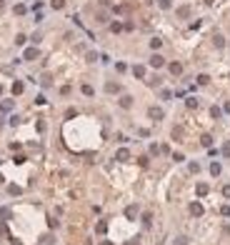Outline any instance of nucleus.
Listing matches in <instances>:
<instances>
[{"label":"nucleus","instance_id":"nucleus-12","mask_svg":"<svg viewBox=\"0 0 230 245\" xmlns=\"http://www.w3.org/2000/svg\"><path fill=\"white\" fill-rule=\"evenodd\" d=\"M223 153H225V155H230V143H225V148H223Z\"/></svg>","mask_w":230,"mask_h":245},{"label":"nucleus","instance_id":"nucleus-14","mask_svg":"<svg viewBox=\"0 0 230 245\" xmlns=\"http://www.w3.org/2000/svg\"><path fill=\"white\" fill-rule=\"evenodd\" d=\"M3 5H5V3H3V0H0V8H3Z\"/></svg>","mask_w":230,"mask_h":245},{"label":"nucleus","instance_id":"nucleus-9","mask_svg":"<svg viewBox=\"0 0 230 245\" xmlns=\"http://www.w3.org/2000/svg\"><path fill=\"white\" fill-rule=\"evenodd\" d=\"M128 158V150H118V160H125Z\"/></svg>","mask_w":230,"mask_h":245},{"label":"nucleus","instance_id":"nucleus-15","mask_svg":"<svg viewBox=\"0 0 230 245\" xmlns=\"http://www.w3.org/2000/svg\"><path fill=\"white\" fill-rule=\"evenodd\" d=\"M103 245H110V243H103Z\"/></svg>","mask_w":230,"mask_h":245},{"label":"nucleus","instance_id":"nucleus-5","mask_svg":"<svg viewBox=\"0 0 230 245\" xmlns=\"http://www.w3.org/2000/svg\"><path fill=\"white\" fill-rule=\"evenodd\" d=\"M210 173L218 175V173H220V165H218V163H213V165H210Z\"/></svg>","mask_w":230,"mask_h":245},{"label":"nucleus","instance_id":"nucleus-4","mask_svg":"<svg viewBox=\"0 0 230 245\" xmlns=\"http://www.w3.org/2000/svg\"><path fill=\"white\" fill-rule=\"evenodd\" d=\"M63 5H65V0H53V8H55V10H60Z\"/></svg>","mask_w":230,"mask_h":245},{"label":"nucleus","instance_id":"nucleus-3","mask_svg":"<svg viewBox=\"0 0 230 245\" xmlns=\"http://www.w3.org/2000/svg\"><path fill=\"white\" fill-rule=\"evenodd\" d=\"M150 118L160 120V118H163V110H158V108H150Z\"/></svg>","mask_w":230,"mask_h":245},{"label":"nucleus","instance_id":"nucleus-1","mask_svg":"<svg viewBox=\"0 0 230 245\" xmlns=\"http://www.w3.org/2000/svg\"><path fill=\"white\" fill-rule=\"evenodd\" d=\"M190 215H195V218L203 215V205L200 203H190Z\"/></svg>","mask_w":230,"mask_h":245},{"label":"nucleus","instance_id":"nucleus-6","mask_svg":"<svg viewBox=\"0 0 230 245\" xmlns=\"http://www.w3.org/2000/svg\"><path fill=\"white\" fill-rule=\"evenodd\" d=\"M25 58H28V60H33V58H38V50H28V53H25Z\"/></svg>","mask_w":230,"mask_h":245},{"label":"nucleus","instance_id":"nucleus-11","mask_svg":"<svg viewBox=\"0 0 230 245\" xmlns=\"http://www.w3.org/2000/svg\"><path fill=\"white\" fill-rule=\"evenodd\" d=\"M223 195H225V198H230V185H225V188H223Z\"/></svg>","mask_w":230,"mask_h":245},{"label":"nucleus","instance_id":"nucleus-8","mask_svg":"<svg viewBox=\"0 0 230 245\" xmlns=\"http://www.w3.org/2000/svg\"><path fill=\"white\" fill-rule=\"evenodd\" d=\"M203 145H205V148H210V145H213V138L205 135V138H203Z\"/></svg>","mask_w":230,"mask_h":245},{"label":"nucleus","instance_id":"nucleus-13","mask_svg":"<svg viewBox=\"0 0 230 245\" xmlns=\"http://www.w3.org/2000/svg\"><path fill=\"white\" fill-rule=\"evenodd\" d=\"M225 113H230V103H225Z\"/></svg>","mask_w":230,"mask_h":245},{"label":"nucleus","instance_id":"nucleus-10","mask_svg":"<svg viewBox=\"0 0 230 245\" xmlns=\"http://www.w3.org/2000/svg\"><path fill=\"white\" fill-rule=\"evenodd\" d=\"M198 193H200V195H205V193H208V185H203V183H200V185H198Z\"/></svg>","mask_w":230,"mask_h":245},{"label":"nucleus","instance_id":"nucleus-2","mask_svg":"<svg viewBox=\"0 0 230 245\" xmlns=\"http://www.w3.org/2000/svg\"><path fill=\"white\" fill-rule=\"evenodd\" d=\"M163 63H165V60L160 58V55H153V58H150V65H153V68H163Z\"/></svg>","mask_w":230,"mask_h":245},{"label":"nucleus","instance_id":"nucleus-7","mask_svg":"<svg viewBox=\"0 0 230 245\" xmlns=\"http://www.w3.org/2000/svg\"><path fill=\"white\" fill-rule=\"evenodd\" d=\"M170 70H172V73H175V75H178V73H180L183 68H180V63H172V65H170Z\"/></svg>","mask_w":230,"mask_h":245}]
</instances>
